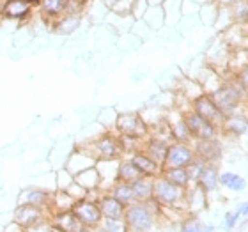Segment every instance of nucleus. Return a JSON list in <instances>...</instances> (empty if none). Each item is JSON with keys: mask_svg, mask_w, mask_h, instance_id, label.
Wrapping results in <instances>:
<instances>
[{"mask_svg": "<svg viewBox=\"0 0 248 232\" xmlns=\"http://www.w3.org/2000/svg\"><path fill=\"white\" fill-rule=\"evenodd\" d=\"M163 207L149 199L147 202H133L124 211V223L129 232H160Z\"/></svg>", "mask_w": 248, "mask_h": 232, "instance_id": "nucleus-1", "label": "nucleus"}, {"mask_svg": "<svg viewBox=\"0 0 248 232\" xmlns=\"http://www.w3.org/2000/svg\"><path fill=\"white\" fill-rule=\"evenodd\" d=\"M209 96H211L213 101L217 103V107L225 117L234 114V112H238L239 108H243L245 105H248L247 94L241 89V85L236 82V77H234L232 73H227L223 77L222 85L215 89Z\"/></svg>", "mask_w": 248, "mask_h": 232, "instance_id": "nucleus-2", "label": "nucleus"}, {"mask_svg": "<svg viewBox=\"0 0 248 232\" xmlns=\"http://www.w3.org/2000/svg\"><path fill=\"white\" fill-rule=\"evenodd\" d=\"M77 147L83 151H89L96 161H110L121 160L123 158V149H121L119 135L115 131H103L94 140H83L78 142Z\"/></svg>", "mask_w": 248, "mask_h": 232, "instance_id": "nucleus-3", "label": "nucleus"}, {"mask_svg": "<svg viewBox=\"0 0 248 232\" xmlns=\"http://www.w3.org/2000/svg\"><path fill=\"white\" fill-rule=\"evenodd\" d=\"M185 191L174 186L165 177H155L153 179V199L160 204L163 209H185Z\"/></svg>", "mask_w": 248, "mask_h": 232, "instance_id": "nucleus-4", "label": "nucleus"}, {"mask_svg": "<svg viewBox=\"0 0 248 232\" xmlns=\"http://www.w3.org/2000/svg\"><path fill=\"white\" fill-rule=\"evenodd\" d=\"M114 131L124 137H135V139L145 140L149 137V126L140 115V112H123L117 115Z\"/></svg>", "mask_w": 248, "mask_h": 232, "instance_id": "nucleus-5", "label": "nucleus"}, {"mask_svg": "<svg viewBox=\"0 0 248 232\" xmlns=\"http://www.w3.org/2000/svg\"><path fill=\"white\" fill-rule=\"evenodd\" d=\"M183 117L186 121V126L190 129V135L193 142L195 140H211V139H222V131L218 126L211 124L199 114H195L193 110H186L183 112Z\"/></svg>", "mask_w": 248, "mask_h": 232, "instance_id": "nucleus-6", "label": "nucleus"}, {"mask_svg": "<svg viewBox=\"0 0 248 232\" xmlns=\"http://www.w3.org/2000/svg\"><path fill=\"white\" fill-rule=\"evenodd\" d=\"M231 46L223 41L222 37L218 36L211 41V46L207 48L206 52V64L211 66L213 69H217L222 77H225L229 73V61H231Z\"/></svg>", "mask_w": 248, "mask_h": 232, "instance_id": "nucleus-7", "label": "nucleus"}, {"mask_svg": "<svg viewBox=\"0 0 248 232\" xmlns=\"http://www.w3.org/2000/svg\"><path fill=\"white\" fill-rule=\"evenodd\" d=\"M195 158L197 156H195V149H193V144L170 142L169 151H167L163 169H186Z\"/></svg>", "mask_w": 248, "mask_h": 232, "instance_id": "nucleus-8", "label": "nucleus"}, {"mask_svg": "<svg viewBox=\"0 0 248 232\" xmlns=\"http://www.w3.org/2000/svg\"><path fill=\"white\" fill-rule=\"evenodd\" d=\"M11 217H13V222L16 225H20L23 231L34 227L37 223L45 222L50 218L46 209H41V207H34V206H27V204H16L11 211Z\"/></svg>", "mask_w": 248, "mask_h": 232, "instance_id": "nucleus-9", "label": "nucleus"}, {"mask_svg": "<svg viewBox=\"0 0 248 232\" xmlns=\"http://www.w3.org/2000/svg\"><path fill=\"white\" fill-rule=\"evenodd\" d=\"M36 13V7L27 0H0V20L29 21Z\"/></svg>", "mask_w": 248, "mask_h": 232, "instance_id": "nucleus-10", "label": "nucleus"}, {"mask_svg": "<svg viewBox=\"0 0 248 232\" xmlns=\"http://www.w3.org/2000/svg\"><path fill=\"white\" fill-rule=\"evenodd\" d=\"M71 211L75 213V217H77L89 231L99 227L101 222H103V217H101V211H99V207H98V202L89 201L85 197L75 202V206H73Z\"/></svg>", "mask_w": 248, "mask_h": 232, "instance_id": "nucleus-11", "label": "nucleus"}, {"mask_svg": "<svg viewBox=\"0 0 248 232\" xmlns=\"http://www.w3.org/2000/svg\"><path fill=\"white\" fill-rule=\"evenodd\" d=\"M195 114H199L201 117H204L206 121H209L211 124L222 128L223 121H225V115L220 112V108L217 107V103L213 101V98L207 93H202L201 96H197L193 101H191L190 107Z\"/></svg>", "mask_w": 248, "mask_h": 232, "instance_id": "nucleus-12", "label": "nucleus"}, {"mask_svg": "<svg viewBox=\"0 0 248 232\" xmlns=\"http://www.w3.org/2000/svg\"><path fill=\"white\" fill-rule=\"evenodd\" d=\"M193 149H195V156L201 158L206 163H215L220 165L223 155H225V145H223L222 139H211V140H195L191 142Z\"/></svg>", "mask_w": 248, "mask_h": 232, "instance_id": "nucleus-13", "label": "nucleus"}, {"mask_svg": "<svg viewBox=\"0 0 248 232\" xmlns=\"http://www.w3.org/2000/svg\"><path fill=\"white\" fill-rule=\"evenodd\" d=\"M52 195L53 191L46 190V188H41L37 185H31L21 188L20 193H18V201L16 204H27V206H34V207H41V209H50V204H52Z\"/></svg>", "mask_w": 248, "mask_h": 232, "instance_id": "nucleus-14", "label": "nucleus"}, {"mask_svg": "<svg viewBox=\"0 0 248 232\" xmlns=\"http://www.w3.org/2000/svg\"><path fill=\"white\" fill-rule=\"evenodd\" d=\"M220 131L222 137H231V139H243L245 135H248V105L227 115Z\"/></svg>", "mask_w": 248, "mask_h": 232, "instance_id": "nucleus-15", "label": "nucleus"}, {"mask_svg": "<svg viewBox=\"0 0 248 232\" xmlns=\"http://www.w3.org/2000/svg\"><path fill=\"white\" fill-rule=\"evenodd\" d=\"M94 165H96V160L93 158V155H91L89 151H83L75 145V147L67 153L62 169H66V170L75 177V175L80 174V172L87 170V169H93Z\"/></svg>", "mask_w": 248, "mask_h": 232, "instance_id": "nucleus-16", "label": "nucleus"}, {"mask_svg": "<svg viewBox=\"0 0 248 232\" xmlns=\"http://www.w3.org/2000/svg\"><path fill=\"white\" fill-rule=\"evenodd\" d=\"M167 123H169V128H170L172 142H185V144L193 142L190 129H188L185 117H183V112H179L177 108L167 110Z\"/></svg>", "mask_w": 248, "mask_h": 232, "instance_id": "nucleus-17", "label": "nucleus"}, {"mask_svg": "<svg viewBox=\"0 0 248 232\" xmlns=\"http://www.w3.org/2000/svg\"><path fill=\"white\" fill-rule=\"evenodd\" d=\"M209 206V195L197 185H191L185 191V209L188 215H201Z\"/></svg>", "mask_w": 248, "mask_h": 232, "instance_id": "nucleus-18", "label": "nucleus"}, {"mask_svg": "<svg viewBox=\"0 0 248 232\" xmlns=\"http://www.w3.org/2000/svg\"><path fill=\"white\" fill-rule=\"evenodd\" d=\"M50 222H52L53 229H57L61 232H91L75 217L73 211L53 213V215H50Z\"/></svg>", "mask_w": 248, "mask_h": 232, "instance_id": "nucleus-19", "label": "nucleus"}, {"mask_svg": "<svg viewBox=\"0 0 248 232\" xmlns=\"http://www.w3.org/2000/svg\"><path fill=\"white\" fill-rule=\"evenodd\" d=\"M220 165H215V163H207L202 170L201 177L197 179L195 185L201 188L202 191H206L209 199H211L215 193H218L220 190Z\"/></svg>", "mask_w": 248, "mask_h": 232, "instance_id": "nucleus-20", "label": "nucleus"}, {"mask_svg": "<svg viewBox=\"0 0 248 232\" xmlns=\"http://www.w3.org/2000/svg\"><path fill=\"white\" fill-rule=\"evenodd\" d=\"M126 158L131 160V163L139 169V172L144 175V177H151V179H155V177H158V175L161 174V169H163V167L158 165L153 158H149V156L145 155L144 151H137V153L126 156Z\"/></svg>", "mask_w": 248, "mask_h": 232, "instance_id": "nucleus-21", "label": "nucleus"}, {"mask_svg": "<svg viewBox=\"0 0 248 232\" xmlns=\"http://www.w3.org/2000/svg\"><path fill=\"white\" fill-rule=\"evenodd\" d=\"M169 145H170V142H169V140L158 139V137H153V135H149V137L144 140L142 151H144L149 158H153L158 165L163 167V163H165V158H167V151H169Z\"/></svg>", "mask_w": 248, "mask_h": 232, "instance_id": "nucleus-22", "label": "nucleus"}, {"mask_svg": "<svg viewBox=\"0 0 248 232\" xmlns=\"http://www.w3.org/2000/svg\"><path fill=\"white\" fill-rule=\"evenodd\" d=\"M195 80L199 82V85L202 87L204 93L211 94L215 89H218L220 85H222L223 77L217 71V69H213L211 66L202 64V67L197 71V75H195Z\"/></svg>", "mask_w": 248, "mask_h": 232, "instance_id": "nucleus-23", "label": "nucleus"}, {"mask_svg": "<svg viewBox=\"0 0 248 232\" xmlns=\"http://www.w3.org/2000/svg\"><path fill=\"white\" fill-rule=\"evenodd\" d=\"M98 207L101 211V217L103 218H124V211H126V206H123L117 199L107 193V191H101V195L98 199Z\"/></svg>", "mask_w": 248, "mask_h": 232, "instance_id": "nucleus-24", "label": "nucleus"}, {"mask_svg": "<svg viewBox=\"0 0 248 232\" xmlns=\"http://www.w3.org/2000/svg\"><path fill=\"white\" fill-rule=\"evenodd\" d=\"M117 165H119V160L96 161L94 167H96L99 179H101V185H99V190L101 191H108L110 186L117 183Z\"/></svg>", "mask_w": 248, "mask_h": 232, "instance_id": "nucleus-25", "label": "nucleus"}, {"mask_svg": "<svg viewBox=\"0 0 248 232\" xmlns=\"http://www.w3.org/2000/svg\"><path fill=\"white\" fill-rule=\"evenodd\" d=\"M36 9L46 23H53L66 15V0H41Z\"/></svg>", "mask_w": 248, "mask_h": 232, "instance_id": "nucleus-26", "label": "nucleus"}, {"mask_svg": "<svg viewBox=\"0 0 248 232\" xmlns=\"http://www.w3.org/2000/svg\"><path fill=\"white\" fill-rule=\"evenodd\" d=\"M223 41L227 43L231 50H239V48H247L248 46V36H247V25H238L234 23L220 34Z\"/></svg>", "mask_w": 248, "mask_h": 232, "instance_id": "nucleus-27", "label": "nucleus"}, {"mask_svg": "<svg viewBox=\"0 0 248 232\" xmlns=\"http://www.w3.org/2000/svg\"><path fill=\"white\" fill-rule=\"evenodd\" d=\"M52 25V31L57 34V36H73L75 32L82 27V16H73V15H64L61 18L50 23Z\"/></svg>", "mask_w": 248, "mask_h": 232, "instance_id": "nucleus-28", "label": "nucleus"}, {"mask_svg": "<svg viewBox=\"0 0 248 232\" xmlns=\"http://www.w3.org/2000/svg\"><path fill=\"white\" fill-rule=\"evenodd\" d=\"M247 186H248V181L241 174H238V172H232V170L220 172V188H223V190L232 191V193H241V191L247 190Z\"/></svg>", "mask_w": 248, "mask_h": 232, "instance_id": "nucleus-29", "label": "nucleus"}, {"mask_svg": "<svg viewBox=\"0 0 248 232\" xmlns=\"http://www.w3.org/2000/svg\"><path fill=\"white\" fill-rule=\"evenodd\" d=\"M177 232H215V225L204 222L199 215H186L179 223Z\"/></svg>", "mask_w": 248, "mask_h": 232, "instance_id": "nucleus-30", "label": "nucleus"}, {"mask_svg": "<svg viewBox=\"0 0 248 232\" xmlns=\"http://www.w3.org/2000/svg\"><path fill=\"white\" fill-rule=\"evenodd\" d=\"M140 177H144V175L140 174L139 169L131 163L129 158H121L119 160V165H117V181L121 183H128V185H133L135 181H139Z\"/></svg>", "mask_w": 248, "mask_h": 232, "instance_id": "nucleus-31", "label": "nucleus"}, {"mask_svg": "<svg viewBox=\"0 0 248 232\" xmlns=\"http://www.w3.org/2000/svg\"><path fill=\"white\" fill-rule=\"evenodd\" d=\"M161 177H165L169 183H172L174 186L181 188V190H188L193 183H191L190 175L186 169H161Z\"/></svg>", "mask_w": 248, "mask_h": 232, "instance_id": "nucleus-32", "label": "nucleus"}, {"mask_svg": "<svg viewBox=\"0 0 248 232\" xmlns=\"http://www.w3.org/2000/svg\"><path fill=\"white\" fill-rule=\"evenodd\" d=\"M107 193H110V195L114 197V199H117V201L123 204V206H131L135 201V193H133V188H131V185H128V183H121V181H117V183H114V185L110 186V190L107 191Z\"/></svg>", "mask_w": 248, "mask_h": 232, "instance_id": "nucleus-33", "label": "nucleus"}, {"mask_svg": "<svg viewBox=\"0 0 248 232\" xmlns=\"http://www.w3.org/2000/svg\"><path fill=\"white\" fill-rule=\"evenodd\" d=\"M75 199L69 197L64 190H55L52 195V204H50V209H48V215H53V213H62V211H71L73 206H75Z\"/></svg>", "mask_w": 248, "mask_h": 232, "instance_id": "nucleus-34", "label": "nucleus"}, {"mask_svg": "<svg viewBox=\"0 0 248 232\" xmlns=\"http://www.w3.org/2000/svg\"><path fill=\"white\" fill-rule=\"evenodd\" d=\"M75 183H77L78 186H82L85 191H93V190H99L101 179H99V174H98V170H96V167H93V169H87V170H83L75 175Z\"/></svg>", "mask_w": 248, "mask_h": 232, "instance_id": "nucleus-35", "label": "nucleus"}, {"mask_svg": "<svg viewBox=\"0 0 248 232\" xmlns=\"http://www.w3.org/2000/svg\"><path fill=\"white\" fill-rule=\"evenodd\" d=\"M131 188H133L137 202H147L149 199H153V179L151 177H140L131 185Z\"/></svg>", "mask_w": 248, "mask_h": 232, "instance_id": "nucleus-36", "label": "nucleus"}, {"mask_svg": "<svg viewBox=\"0 0 248 232\" xmlns=\"http://www.w3.org/2000/svg\"><path fill=\"white\" fill-rule=\"evenodd\" d=\"M142 21H145V25L151 29H160L165 25V15L161 7H147L142 16Z\"/></svg>", "mask_w": 248, "mask_h": 232, "instance_id": "nucleus-37", "label": "nucleus"}, {"mask_svg": "<svg viewBox=\"0 0 248 232\" xmlns=\"http://www.w3.org/2000/svg\"><path fill=\"white\" fill-rule=\"evenodd\" d=\"M217 15H218V4L215 2V0H211V2H207V4L199 7V16H201L202 23H206V25L215 27Z\"/></svg>", "mask_w": 248, "mask_h": 232, "instance_id": "nucleus-38", "label": "nucleus"}, {"mask_svg": "<svg viewBox=\"0 0 248 232\" xmlns=\"http://www.w3.org/2000/svg\"><path fill=\"white\" fill-rule=\"evenodd\" d=\"M119 142H121V149H123V158L124 156L133 155L137 151H142V145H144V140L142 139L124 137V135H119Z\"/></svg>", "mask_w": 248, "mask_h": 232, "instance_id": "nucleus-39", "label": "nucleus"}, {"mask_svg": "<svg viewBox=\"0 0 248 232\" xmlns=\"http://www.w3.org/2000/svg\"><path fill=\"white\" fill-rule=\"evenodd\" d=\"M234 23L238 25H248V0H239L238 4L231 7Z\"/></svg>", "mask_w": 248, "mask_h": 232, "instance_id": "nucleus-40", "label": "nucleus"}, {"mask_svg": "<svg viewBox=\"0 0 248 232\" xmlns=\"http://www.w3.org/2000/svg\"><path fill=\"white\" fill-rule=\"evenodd\" d=\"M133 9H135V0H117L110 7V13L121 16V18H133Z\"/></svg>", "mask_w": 248, "mask_h": 232, "instance_id": "nucleus-41", "label": "nucleus"}, {"mask_svg": "<svg viewBox=\"0 0 248 232\" xmlns=\"http://www.w3.org/2000/svg\"><path fill=\"white\" fill-rule=\"evenodd\" d=\"M91 0H66V15L73 16H82L89 9Z\"/></svg>", "mask_w": 248, "mask_h": 232, "instance_id": "nucleus-42", "label": "nucleus"}, {"mask_svg": "<svg viewBox=\"0 0 248 232\" xmlns=\"http://www.w3.org/2000/svg\"><path fill=\"white\" fill-rule=\"evenodd\" d=\"M241 222V215H239L238 207H234L231 211H227L223 215V222H222V227L225 232H232L238 229V223Z\"/></svg>", "mask_w": 248, "mask_h": 232, "instance_id": "nucleus-43", "label": "nucleus"}, {"mask_svg": "<svg viewBox=\"0 0 248 232\" xmlns=\"http://www.w3.org/2000/svg\"><path fill=\"white\" fill-rule=\"evenodd\" d=\"M99 227L103 229L105 232H129L123 218L121 220L119 218H103Z\"/></svg>", "mask_w": 248, "mask_h": 232, "instance_id": "nucleus-44", "label": "nucleus"}, {"mask_svg": "<svg viewBox=\"0 0 248 232\" xmlns=\"http://www.w3.org/2000/svg\"><path fill=\"white\" fill-rule=\"evenodd\" d=\"M206 165H207L206 161H202L201 158H195V160L191 161L190 165L186 167V170H188V175H190V179H191V183H193V185H195L197 179L201 177L202 170H204V167H206Z\"/></svg>", "mask_w": 248, "mask_h": 232, "instance_id": "nucleus-45", "label": "nucleus"}, {"mask_svg": "<svg viewBox=\"0 0 248 232\" xmlns=\"http://www.w3.org/2000/svg\"><path fill=\"white\" fill-rule=\"evenodd\" d=\"M73 181H75V177H73L66 169H59V170L55 172V186H57V190H66Z\"/></svg>", "mask_w": 248, "mask_h": 232, "instance_id": "nucleus-46", "label": "nucleus"}, {"mask_svg": "<svg viewBox=\"0 0 248 232\" xmlns=\"http://www.w3.org/2000/svg\"><path fill=\"white\" fill-rule=\"evenodd\" d=\"M64 191H66V193H67L69 197H73L75 201H80V199H83V197H85V193H87V191L83 190L82 186H78L77 183H75V181H73L71 185L67 186V188H66Z\"/></svg>", "mask_w": 248, "mask_h": 232, "instance_id": "nucleus-47", "label": "nucleus"}, {"mask_svg": "<svg viewBox=\"0 0 248 232\" xmlns=\"http://www.w3.org/2000/svg\"><path fill=\"white\" fill-rule=\"evenodd\" d=\"M234 77H236V82L241 85V89L245 91V94H247V98H248V64L245 67H241Z\"/></svg>", "mask_w": 248, "mask_h": 232, "instance_id": "nucleus-48", "label": "nucleus"}, {"mask_svg": "<svg viewBox=\"0 0 248 232\" xmlns=\"http://www.w3.org/2000/svg\"><path fill=\"white\" fill-rule=\"evenodd\" d=\"M52 229H53V225H52V222H50V218H48L45 222L37 223V225H34V227H31V229H27L25 232H52Z\"/></svg>", "mask_w": 248, "mask_h": 232, "instance_id": "nucleus-49", "label": "nucleus"}, {"mask_svg": "<svg viewBox=\"0 0 248 232\" xmlns=\"http://www.w3.org/2000/svg\"><path fill=\"white\" fill-rule=\"evenodd\" d=\"M236 207H238V211H239V215H241V218H248V201L239 202Z\"/></svg>", "mask_w": 248, "mask_h": 232, "instance_id": "nucleus-50", "label": "nucleus"}, {"mask_svg": "<svg viewBox=\"0 0 248 232\" xmlns=\"http://www.w3.org/2000/svg\"><path fill=\"white\" fill-rule=\"evenodd\" d=\"M218 4V7H227V9H231L232 5H236L239 2V0H215Z\"/></svg>", "mask_w": 248, "mask_h": 232, "instance_id": "nucleus-51", "label": "nucleus"}, {"mask_svg": "<svg viewBox=\"0 0 248 232\" xmlns=\"http://www.w3.org/2000/svg\"><path fill=\"white\" fill-rule=\"evenodd\" d=\"M145 2H147V5H149V7H161L167 0H145Z\"/></svg>", "mask_w": 248, "mask_h": 232, "instance_id": "nucleus-52", "label": "nucleus"}, {"mask_svg": "<svg viewBox=\"0 0 248 232\" xmlns=\"http://www.w3.org/2000/svg\"><path fill=\"white\" fill-rule=\"evenodd\" d=\"M101 2H103V4L107 5V7H108V11H110V7H112V5H114L117 0H101Z\"/></svg>", "mask_w": 248, "mask_h": 232, "instance_id": "nucleus-53", "label": "nucleus"}, {"mask_svg": "<svg viewBox=\"0 0 248 232\" xmlns=\"http://www.w3.org/2000/svg\"><path fill=\"white\" fill-rule=\"evenodd\" d=\"M27 2H29V4H32V5H34V7H37V5H39V2H41V0H27Z\"/></svg>", "mask_w": 248, "mask_h": 232, "instance_id": "nucleus-54", "label": "nucleus"}, {"mask_svg": "<svg viewBox=\"0 0 248 232\" xmlns=\"http://www.w3.org/2000/svg\"><path fill=\"white\" fill-rule=\"evenodd\" d=\"M91 232H105L101 227H96V229H91Z\"/></svg>", "mask_w": 248, "mask_h": 232, "instance_id": "nucleus-55", "label": "nucleus"}, {"mask_svg": "<svg viewBox=\"0 0 248 232\" xmlns=\"http://www.w3.org/2000/svg\"><path fill=\"white\" fill-rule=\"evenodd\" d=\"M52 232H61V231H57V229H52Z\"/></svg>", "mask_w": 248, "mask_h": 232, "instance_id": "nucleus-56", "label": "nucleus"}, {"mask_svg": "<svg viewBox=\"0 0 248 232\" xmlns=\"http://www.w3.org/2000/svg\"><path fill=\"white\" fill-rule=\"evenodd\" d=\"M247 36H248V25H247Z\"/></svg>", "mask_w": 248, "mask_h": 232, "instance_id": "nucleus-57", "label": "nucleus"}, {"mask_svg": "<svg viewBox=\"0 0 248 232\" xmlns=\"http://www.w3.org/2000/svg\"><path fill=\"white\" fill-rule=\"evenodd\" d=\"M247 52H248V46H247Z\"/></svg>", "mask_w": 248, "mask_h": 232, "instance_id": "nucleus-58", "label": "nucleus"}, {"mask_svg": "<svg viewBox=\"0 0 248 232\" xmlns=\"http://www.w3.org/2000/svg\"><path fill=\"white\" fill-rule=\"evenodd\" d=\"M23 232H25V231H23Z\"/></svg>", "mask_w": 248, "mask_h": 232, "instance_id": "nucleus-59", "label": "nucleus"}, {"mask_svg": "<svg viewBox=\"0 0 248 232\" xmlns=\"http://www.w3.org/2000/svg\"><path fill=\"white\" fill-rule=\"evenodd\" d=\"M247 188H248V186H247Z\"/></svg>", "mask_w": 248, "mask_h": 232, "instance_id": "nucleus-60", "label": "nucleus"}]
</instances>
